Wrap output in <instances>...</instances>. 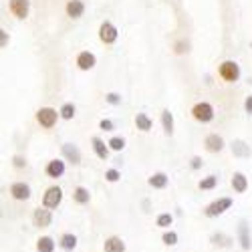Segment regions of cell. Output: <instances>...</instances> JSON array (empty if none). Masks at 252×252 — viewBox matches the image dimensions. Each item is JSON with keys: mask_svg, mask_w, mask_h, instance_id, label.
<instances>
[{"mask_svg": "<svg viewBox=\"0 0 252 252\" xmlns=\"http://www.w3.org/2000/svg\"><path fill=\"white\" fill-rule=\"evenodd\" d=\"M190 165H192V170H200V167L204 165V159L200 156H196V158H192V163Z\"/></svg>", "mask_w": 252, "mask_h": 252, "instance_id": "cell-37", "label": "cell"}, {"mask_svg": "<svg viewBox=\"0 0 252 252\" xmlns=\"http://www.w3.org/2000/svg\"><path fill=\"white\" fill-rule=\"evenodd\" d=\"M161 127L165 135H174V115L170 109H163L161 111Z\"/></svg>", "mask_w": 252, "mask_h": 252, "instance_id": "cell-17", "label": "cell"}, {"mask_svg": "<svg viewBox=\"0 0 252 252\" xmlns=\"http://www.w3.org/2000/svg\"><path fill=\"white\" fill-rule=\"evenodd\" d=\"M61 248H63V250H67V252L75 250V248H77V236L71 234V232L63 234V236H61Z\"/></svg>", "mask_w": 252, "mask_h": 252, "instance_id": "cell-25", "label": "cell"}, {"mask_svg": "<svg viewBox=\"0 0 252 252\" xmlns=\"http://www.w3.org/2000/svg\"><path fill=\"white\" fill-rule=\"evenodd\" d=\"M216 186H218V178H216V176H206V178L200 180V184H198L200 190H214Z\"/></svg>", "mask_w": 252, "mask_h": 252, "instance_id": "cell-28", "label": "cell"}, {"mask_svg": "<svg viewBox=\"0 0 252 252\" xmlns=\"http://www.w3.org/2000/svg\"><path fill=\"white\" fill-rule=\"evenodd\" d=\"M61 202H63V190L59 186H51L43 196V206L49 210H57L61 206Z\"/></svg>", "mask_w": 252, "mask_h": 252, "instance_id": "cell-5", "label": "cell"}, {"mask_svg": "<svg viewBox=\"0 0 252 252\" xmlns=\"http://www.w3.org/2000/svg\"><path fill=\"white\" fill-rule=\"evenodd\" d=\"M161 240H163V244H165V246H176V244H178V234L170 230V232H163Z\"/></svg>", "mask_w": 252, "mask_h": 252, "instance_id": "cell-31", "label": "cell"}, {"mask_svg": "<svg viewBox=\"0 0 252 252\" xmlns=\"http://www.w3.org/2000/svg\"><path fill=\"white\" fill-rule=\"evenodd\" d=\"M0 34H2V47H6V43H8V36H6V32H4V31H0Z\"/></svg>", "mask_w": 252, "mask_h": 252, "instance_id": "cell-39", "label": "cell"}, {"mask_svg": "<svg viewBox=\"0 0 252 252\" xmlns=\"http://www.w3.org/2000/svg\"><path fill=\"white\" fill-rule=\"evenodd\" d=\"M59 117H61V113H59L57 109H53V107H40V109L36 111V121H38L40 127H45V129L55 127Z\"/></svg>", "mask_w": 252, "mask_h": 252, "instance_id": "cell-2", "label": "cell"}, {"mask_svg": "<svg viewBox=\"0 0 252 252\" xmlns=\"http://www.w3.org/2000/svg\"><path fill=\"white\" fill-rule=\"evenodd\" d=\"M250 49H252V43H250Z\"/></svg>", "mask_w": 252, "mask_h": 252, "instance_id": "cell-40", "label": "cell"}, {"mask_svg": "<svg viewBox=\"0 0 252 252\" xmlns=\"http://www.w3.org/2000/svg\"><path fill=\"white\" fill-rule=\"evenodd\" d=\"M8 10L20 18V20H25L31 12V0H8Z\"/></svg>", "mask_w": 252, "mask_h": 252, "instance_id": "cell-7", "label": "cell"}, {"mask_svg": "<svg viewBox=\"0 0 252 252\" xmlns=\"http://www.w3.org/2000/svg\"><path fill=\"white\" fill-rule=\"evenodd\" d=\"M75 105L73 103H65L63 107L59 109V113H61V119H65V121H71L73 117H75Z\"/></svg>", "mask_w": 252, "mask_h": 252, "instance_id": "cell-26", "label": "cell"}, {"mask_svg": "<svg viewBox=\"0 0 252 252\" xmlns=\"http://www.w3.org/2000/svg\"><path fill=\"white\" fill-rule=\"evenodd\" d=\"M45 172H47L49 178H55V180L61 178L63 174H65V161L63 159H51L45 167Z\"/></svg>", "mask_w": 252, "mask_h": 252, "instance_id": "cell-12", "label": "cell"}, {"mask_svg": "<svg viewBox=\"0 0 252 252\" xmlns=\"http://www.w3.org/2000/svg\"><path fill=\"white\" fill-rule=\"evenodd\" d=\"M36 250L38 252H55V240L51 236H40L36 240Z\"/></svg>", "mask_w": 252, "mask_h": 252, "instance_id": "cell-24", "label": "cell"}, {"mask_svg": "<svg viewBox=\"0 0 252 252\" xmlns=\"http://www.w3.org/2000/svg\"><path fill=\"white\" fill-rule=\"evenodd\" d=\"M218 75L226 83H236L240 79V65L236 61H224L218 67Z\"/></svg>", "mask_w": 252, "mask_h": 252, "instance_id": "cell-1", "label": "cell"}, {"mask_svg": "<svg viewBox=\"0 0 252 252\" xmlns=\"http://www.w3.org/2000/svg\"><path fill=\"white\" fill-rule=\"evenodd\" d=\"M99 127H101L103 131H113V129H115V125H113V121H111V119H101Z\"/></svg>", "mask_w": 252, "mask_h": 252, "instance_id": "cell-35", "label": "cell"}, {"mask_svg": "<svg viewBox=\"0 0 252 252\" xmlns=\"http://www.w3.org/2000/svg\"><path fill=\"white\" fill-rule=\"evenodd\" d=\"M238 238H240V246L244 248V250H250V232H248V224L242 220L240 222V226H238Z\"/></svg>", "mask_w": 252, "mask_h": 252, "instance_id": "cell-22", "label": "cell"}, {"mask_svg": "<svg viewBox=\"0 0 252 252\" xmlns=\"http://www.w3.org/2000/svg\"><path fill=\"white\" fill-rule=\"evenodd\" d=\"M230 206H232V198H220V200H214L212 204H208L204 214L208 218H216V216H222L226 210H230Z\"/></svg>", "mask_w": 252, "mask_h": 252, "instance_id": "cell-4", "label": "cell"}, {"mask_svg": "<svg viewBox=\"0 0 252 252\" xmlns=\"http://www.w3.org/2000/svg\"><path fill=\"white\" fill-rule=\"evenodd\" d=\"M244 109H246V113H252V95L246 97V101H244Z\"/></svg>", "mask_w": 252, "mask_h": 252, "instance_id": "cell-38", "label": "cell"}, {"mask_svg": "<svg viewBox=\"0 0 252 252\" xmlns=\"http://www.w3.org/2000/svg\"><path fill=\"white\" fill-rule=\"evenodd\" d=\"M10 196L14 200H20V202H27L31 198V186L25 184V182H14L10 186Z\"/></svg>", "mask_w": 252, "mask_h": 252, "instance_id": "cell-10", "label": "cell"}, {"mask_svg": "<svg viewBox=\"0 0 252 252\" xmlns=\"http://www.w3.org/2000/svg\"><path fill=\"white\" fill-rule=\"evenodd\" d=\"M32 222L36 228H49L51 222H53V214H51V210L49 208H36L34 212H32Z\"/></svg>", "mask_w": 252, "mask_h": 252, "instance_id": "cell-8", "label": "cell"}, {"mask_svg": "<svg viewBox=\"0 0 252 252\" xmlns=\"http://www.w3.org/2000/svg\"><path fill=\"white\" fill-rule=\"evenodd\" d=\"M105 180L111 182V184H115V182L121 180V174H119L117 170H107V172H105Z\"/></svg>", "mask_w": 252, "mask_h": 252, "instance_id": "cell-32", "label": "cell"}, {"mask_svg": "<svg viewBox=\"0 0 252 252\" xmlns=\"http://www.w3.org/2000/svg\"><path fill=\"white\" fill-rule=\"evenodd\" d=\"M204 145H206V152H210V154H220V152L224 150V139H222L218 133H210V135H206Z\"/></svg>", "mask_w": 252, "mask_h": 252, "instance_id": "cell-11", "label": "cell"}, {"mask_svg": "<svg viewBox=\"0 0 252 252\" xmlns=\"http://www.w3.org/2000/svg\"><path fill=\"white\" fill-rule=\"evenodd\" d=\"M73 198L77 204H89L91 202V194L87 188H83V186H77L75 190H73Z\"/></svg>", "mask_w": 252, "mask_h": 252, "instance_id": "cell-23", "label": "cell"}, {"mask_svg": "<svg viewBox=\"0 0 252 252\" xmlns=\"http://www.w3.org/2000/svg\"><path fill=\"white\" fill-rule=\"evenodd\" d=\"M210 242H212L214 246L226 248V246H230V242H232V238L226 236V234H212V236H210Z\"/></svg>", "mask_w": 252, "mask_h": 252, "instance_id": "cell-27", "label": "cell"}, {"mask_svg": "<svg viewBox=\"0 0 252 252\" xmlns=\"http://www.w3.org/2000/svg\"><path fill=\"white\" fill-rule=\"evenodd\" d=\"M12 165L18 167V170H20V167H27V159H25L23 156H14V158H12Z\"/></svg>", "mask_w": 252, "mask_h": 252, "instance_id": "cell-36", "label": "cell"}, {"mask_svg": "<svg viewBox=\"0 0 252 252\" xmlns=\"http://www.w3.org/2000/svg\"><path fill=\"white\" fill-rule=\"evenodd\" d=\"M174 224V216L172 214H159L158 216V226L159 228H170Z\"/></svg>", "mask_w": 252, "mask_h": 252, "instance_id": "cell-29", "label": "cell"}, {"mask_svg": "<svg viewBox=\"0 0 252 252\" xmlns=\"http://www.w3.org/2000/svg\"><path fill=\"white\" fill-rule=\"evenodd\" d=\"M192 115L200 123H210L214 119V107L210 103H206V101H200L192 107Z\"/></svg>", "mask_w": 252, "mask_h": 252, "instance_id": "cell-3", "label": "cell"}, {"mask_svg": "<svg viewBox=\"0 0 252 252\" xmlns=\"http://www.w3.org/2000/svg\"><path fill=\"white\" fill-rule=\"evenodd\" d=\"M188 47H190V45H188L186 40H178V43H176V47H174V51H176V55H184V53H188V51H190Z\"/></svg>", "mask_w": 252, "mask_h": 252, "instance_id": "cell-34", "label": "cell"}, {"mask_svg": "<svg viewBox=\"0 0 252 252\" xmlns=\"http://www.w3.org/2000/svg\"><path fill=\"white\" fill-rule=\"evenodd\" d=\"M63 156L67 158V161H71L73 165H79L81 163V152L75 143H65L63 145Z\"/></svg>", "mask_w": 252, "mask_h": 252, "instance_id": "cell-13", "label": "cell"}, {"mask_svg": "<svg viewBox=\"0 0 252 252\" xmlns=\"http://www.w3.org/2000/svg\"><path fill=\"white\" fill-rule=\"evenodd\" d=\"M135 127L139 129V131H143V133H148L152 127H154V121L145 115V113H137L135 115Z\"/></svg>", "mask_w": 252, "mask_h": 252, "instance_id": "cell-20", "label": "cell"}, {"mask_svg": "<svg viewBox=\"0 0 252 252\" xmlns=\"http://www.w3.org/2000/svg\"><path fill=\"white\" fill-rule=\"evenodd\" d=\"M232 154L236 156V158H250V154H252V150H250V145H246L242 139H236V141H232Z\"/></svg>", "mask_w": 252, "mask_h": 252, "instance_id": "cell-18", "label": "cell"}, {"mask_svg": "<svg viewBox=\"0 0 252 252\" xmlns=\"http://www.w3.org/2000/svg\"><path fill=\"white\" fill-rule=\"evenodd\" d=\"M91 143H93V150H95V156L99 158V159H107L109 158V143H105L101 137H93L91 139Z\"/></svg>", "mask_w": 252, "mask_h": 252, "instance_id": "cell-15", "label": "cell"}, {"mask_svg": "<svg viewBox=\"0 0 252 252\" xmlns=\"http://www.w3.org/2000/svg\"><path fill=\"white\" fill-rule=\"evenodd\" d=\"M167 182H170V178H167L163 172H158V174L150 176V180H148V184L152 188H156V190H163V188L167 186Z\"/></svg>", "mask_w": 252, "mask_h": 252, "instance_id": "cell-21", "label": "cell"}, {"mask_svg": "<svg viewBox=\"0 0 252 252\" xmlns=\"http://www.w3.org/2000/svg\"><path fill=\"white\" fill-rule=\"evenodd\" d=\"M105 101L109 105H121V95L119 93H107L105 95Z\"/></svg>", "mask_w": 252, "mask_h": 252, "instance_id": "cell-33", "label": "cell"}, {"mask_svg": "<svg viewBox=\"0 0 252 252\" xmlns=\"http://www.w3.org/2000/svg\"><path fill=\"white\" fill-rule=\"evenodd\" d=\"M103 248L105 252H125V242L119 236H111L103 242Z\"/></svg>", "mask_w": 252, "mask_h": 252, "instance_id": "cell-16", "label": "cell"}, {"mask_svg": "<svg viewBox=\"0 0 252 252\" xmlns=\"http://www.w3.org/2000/svg\"><path fill=\"white\" fill-rule=\"evenodd\" d=\"M117 36H119V32H117L113 23H109V20L101 23V27H99V40L103 45H113L117 40Z\"/></svg>", "mask_w": 252, "mask_h": 252, "instance_id": "cell-6", "label": "cell"}, {"mask_svg": "<svg viewBox=\"0 0 252 252\" xmlns=\"http://www.w3.org/2000/svg\"><path fill=\"white\" fill-rule=\"evenodd\" d=\"M95 65H97V57L91 51H81L77 55V67L81 71H91Z\"/></svg>", "mask_w": 252, "mask_h": 252, "instance_id": "cell-9", "label": "cell"}, {"mask_svg": "<svg viewBox=\"0 0 252 252\" xmlns=\"http://www.w3.org/2000/svg\"><path fill=\"white\" fill-rule=\"evenodd\" d=\"M107 143H109V148H111L113 152H121V150L125 148V139H123V137H111Z\"/></svg>", "mask_w": 252, "mask_h": 252, "instance_id": "cell-30", "label": "cell"}, {"mask_svg": "<svg viewBox=\"0 0 252 252\" xmlns=\"http://www.w3.org/2000/svg\"><path fill=\"white\" fill-rule=\"evenodd\" d=\"M232 188H234V192H238V194H244L248 190V180H246V176L242 172H236L232 176Z\"/></svg>", "mask_w": 252, "mask_h": 252, "instance_id": "cell-19", "label": "cell"}, {"mask_svg": "<svg viewBox=\"0 0 252 252\" xmlns=\"http://www.w3.org/2000/svg\"><path fill=\"white\" fill-rule=\"evenodd\" d=\"M65 12L71 18H81L83 14H85V4H83L81 0H69L67 6H65Z\"/></svg>", "mask_w": 252, "mask_h": 252, "instance_id": "cell-14", "label": "cell"}]
</instances>
